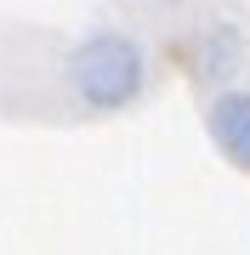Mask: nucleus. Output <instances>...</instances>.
Listing matches in <instances>:
<instances>
[{
	"mask_svg": "<svg viewBox=\"0 0 250 255\" xmlns=\"http://www.w3.org/2000/svg\"><path fill=\"white\" fill-rule=\"evenodd\" d=\"M63 80L68 91H74L80 108L91 114H120L131 102L142 97V85H148V57L131 34L120 28H91V34L74 40V51H68L63 63Z\"/></svg>",
	"mask_w": 250,
	"mask_h": 255,
	"instance_id": "1",
	"label": "nucleus"
},
{
	"mask_svg": "<svg viewBox=\"0 0 250 255\" xmlns=\"http://www.w3.org/2000/svg\"><path fill=\"white\" fill-rule=\"evenodd\" d=\"M205 125H211L216 153H222V159H233L239 170H250V91H239V85L216 91L211 114H205Z\"/></svg>",
	"mask_w": 250,
	"mask_h": 255,
	"instance_id": "2",
	"label": "nucleus"
},
{
	"mask_svg": "<svg viewBox=\"0 0 250 255\" xmlns=\"http://www.w3.org/2000/svg\"><path fill=\"white\" fill-rule=\"evenodd\" d=\"M239 57H245V46H239L233 28L216 23V28H205V34H199V74H205V80H233Z\"/></svg>",
	"mask_w": 250,
	"mask_h": 255,
	"instance_id": "3",
	"label": "nucleus"
},
{
	"mask_svg": "<svg viewBox=\"0 0 250 255\" xmlns=\"http://www.w3.org/2000/svg\"><path fill=\"white\" fill-rule=\"evenodd\" d=\"M154 6H176V0H154Z\"/></svg>",
	"mask_w": 250,
	"mask_h": 255,
	"instance_id": "4",
	"label": "nucleus"
}]
</instances>
